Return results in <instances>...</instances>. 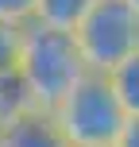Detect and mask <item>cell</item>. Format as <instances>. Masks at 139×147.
Segmentation results:
<instances>
[{
  "label": "cell",
  "instance_id": "cell-6",
  "mask_svg": "<svg viewBox=\"0 0 139 147\" xmlns=\"http://www.w3.org/2000/svg\"><path fill=\"white\" fill-rule=\"evenodd\" d=\"M31 109H39V105H35V97H31L23 74H19V70L0 74V124L23 116V112H31Z\"/></svg>",
  "mask_w": 139,
  "mask_h": 147
},
{
  "label": "cell",
  "instance_id": "cell-8",
  "mask_svg": "<svg viewBox=\"0 0 139 147\" xmlns=\"http://www.w3.org/2000/svg\"><path fill=\"white\" fill-rule=\"evenodd\" d=\"M23 27L27 23H12L0 20V74L19 66V51H23Z\"/></svg>",
  "mask_w": 139,
  "mask_h": 147
},
{
  "label": "cell",
  "instance_id": "cell-3",
  "mask_svg": "<svg viewBox=\"0 0 139 147\" xmlns=\"http://www.w3.org/2000/svg\"><path fill=\"white\" fill-rule=\"evenodd\" d=\"M73 39L89 70L112 74L124 58L139 51V12L128 0H97L73 27Z\"/></svg>",
  "mask_w": 139,
  "mask_h": 147
},
{
  "label": "cell",
  "instance_id": "cell-1",
  "mask_svg": "<svg viewBox=\"0 0 139 147\" xmlns=\"http://www.w3.org/2000/svg\"><path fill=\"white\" fill-rule=\"evenodd\" d=\"M15 70L23 74V81H27V89H31L39 109H54L89 74L73 31L46 27L39 20H31L23 27V51H19V66Z\"/></svg>",
  "mask_w": 139,
  "mask_h": 147
},
{
  "label": "cell",
  "instance_id": "cell-7",
  "mask_svg": "<svg viewBox=\"0 0 139 147\" xmlns=\"http://www.w3.org/2000/svg\"><path fill=\"white\" fill-rule=\"evenodd\" d=\"M108 81H112V89H116L120 105L128 109V116H139V51L120 62V66L108 74Z\"/></svg>",
  "mask_w": 139,
  "mask_h": 147
},
{
  "label": "cell",
  "instance_id": "cell-2",
  "mask_svg": "<svg viewBox=\"0 0 139 147\" xmlns=\"http://www.w3.org/2000/svg\"><path fill=\"white\" fill-rule=\"evenodd\" d=\"M50 112L70 147H116L128 124V109L120 105L108 74L97 70H89Z\"/></svg>",
  "mask_w": 139,
  "mask_h": 147
},
{
  "label": "cell",
  "instance_id": "cell-5",
  "mask_svg": "<svg viewBox=\"0 0 139 147\" xmlns=\"http://www.w3.org/2000/svg\"><path fill=\"white\" fill-rule=\"evenodd\" d=\"M93 4L97 0H35V16L31 20L46 23V27H58V31H73Z\"/></svg>",
  "mask_w": 139,
  "mask_h": 147
},
{
  "label": "cell",
  "instance_id": "cell-9",
  "mask_svg": "<svg viewBox=\"0 0 139 147\" xmlns=\"http://www.w3.org/2000/svg\"><path fill=\"white\" fill-rule=\"evenodd\" d=\"M31 16H35V0H0V20L31 23Z\"/></svg>",
  "mask_w": 139,
  "mask_h": 147
},
{
  "label": "cell",
  "instance_id": "cell-10",
  "mask_svg": "<svg viewBox=\"0 0 139 147\" xmlns=\"http://www.w3.org/2000/svg\"><path fill=\"white\" fill-rule=\"evenodd\" d=\"M116 147H139V116H128V124H124V132H120Z\"/></svg>",
  "mask_w": 139,
  "mask_h": 147
},
{
  "label": "cell",
  "instance_id": "cell-11",
  "mask_svg": "<svg viewBox=\"0 0 139 147\" xmlns=\"http://www.w3.org/2000/svg\"><path fill=\"white\" fill-rule=\"evenodd\" d=\"M128 4H132V8H135V12H139V0H128Z\"/></svg>",
  "mask_w": 139,
  "mask_h": 147
},
{
  "label": "cell",
  "instance_id": "cell-4",
  "mask_svg": "<svg viewBox=\"0 0 139 147\" xmlns=\"http://www.w3.org/2000/svg\"><path fill=\"white\" fill-rule=\"evenodd\" d=\"M0 147H70L50 109H31L0 124Z\"/></svg>",
  "mask_w": 139,
  "mask_h": 147
}]
</instances>
